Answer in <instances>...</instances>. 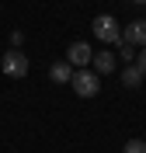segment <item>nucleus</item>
<instances>
[{
    "mask_svg": "<svg viewBox=\"0 0 146 153\" xmlns=\"http://www.w3.org/2000/svg\"><path fill=\"white\" fill-rule=\"evenodd\" d=\"M90 31H94V38L104 42V45H118V42H122V28H118V21L111 18V14H97V18L90 21Z\"/></svg>",
    "mask_w": 146,
    "mask_h": 153,
    "instance_id": "nucleus-1",
    "label": "nucleus"
},
{
    "mask_svg": "<svg viewBox=\"0 0 146 153\" xmlns=\"http://www.w3.org/2000/svg\"><path fill=\"white\" fill-rule=\"evenodd\" d=\"M0 70H4V76L21 80V76H28L31 63H28V56H24L21 49H7V52H4V59H0Z\"/></svg>",
    "mask_w": 146,
    "mask_h": 153,
    "instance_id": "nucleus-2",
    "label": "nucleus"
},
{
    "mask_svg": "<svg viewBox=\"0 0 146 153\" xmlns=\"http://www.w3.org/2000/svg\"><path fill=\"white\" fill-rule=\"evenodd\" d=\"M70 84H73V91H77L80 97H94L97 91H101V76L94 73V70H73V80H70Z\"/></svg>",
    "mask_w": 146,
    "mask_h": 153,
    "instance_id": "nucleus-3",
    "label": "nucleus"
},
{
    "mask_svg": "<svg viewBox=\"0 0 146 153\" xmlns=\"http://www.w3.org/2000/svg\"><path fill=\"white\" fill-rule=\"evenodd\" d=\"M122 42L132 49H146V21H129L122 28Z\"/></svg>",
    "mask_w": 146,
    "mask_h": 153,
    "instance_id": "nucleus-4",
    "label": "nucleus"
},
{
    "mask_svg": "<svg viewBox=\"0 0 146 153\" xmlns=\"http://www.w3.org/2000/svg\"><path fill=\"white\" fill-rule=\"evenodd\" d=\"M90 59H94V52H90L87 42H73V45L66 49V63H70V66H77V70H80V66H87Z\"/></svg>",
    "mask_w": 146,
    "mask_h": 153,
    "instance_id": "nucleus-5",
    "label": "nucleus"
},
{
    "mask_svg": "<svg viewBox=\"0 0 146 153\" xmlns=\"http://www.w3.org/2000/svg\"><path fill=\"white\" fill-rule=\"evenodd\" d=\"M90 63H94V73H97V76H101V73H111V70H115V52L101 49V52H94Z\"/></svg>",
    "mask_w": 146,
    "mask_h": 153,
    "instance_id": "nucleus-6",
    "label": "nucleus"
},
{
    "mask_svg": "<svg viewBox=\"0 0 146 153\" xmlns=\"http://www.w3.org/2000/svg\"><path fill=\"white\" fill-rule=\"evenodd\" d=\"M49 80H52V84H70V80H73V66H70V63H52Z\"/></svg>",
    "mask_w": 146,
    "mask_h": 153,
    "instance_id": "nucleus-7",
    "label": "nucleus"
},
{
    "mask_svg": "<svg viewBox=\"0 0 146 153\" xmlns=\"http://www.w3.org/2000/svg\"><path fill=\"white\" fill-rule=\"evenodd\" d=\"M122 84H125V87H139V84H143V70H139V66H125Z\"/></svg>",
    "mask_w": 146,
    "mask_h": 153,
    "instance_id": "nucleus-8",
    "label": "nucleus"
},
{
    "mask_svg": "<svg viewBox=\"0 0 146 153\" xmlns=\"http://www.w3.org/2000/svg\"><path fill=\"white\" fill-rule=\"evenodd\" d=\"M122 153H146V139H129L122 146Z\"/></svg>",
    "mask_w": 146,
    "mask_h": 153,
    "instance_id": "nucleus-9",
    "label": "nucleus"
},
{
    "mask_svg": "<svg viewBox=\"0 0 146 153\" xmlns=\"http://www.w3.org/2000/svg\"><path fill=\"white\" fill-rule=\"evenodd\" d=\"M118 56L125 59V63H132V59H136V49H132V45H125V42H118Z\"/></svg>",
    "mask_w": 146,
    "mask_h": 153,
    "instance_id": "nucleus-10",
    "label": "nucleus"
},
{
    "mask_svg": "<svg viewBox=\"0 0 146 153\" xmlns=\"http://www.w3.org/2000/svg\"><path fill=\"white\" fill-rule=\"evenodd\" d=\"M136 66L143 70V76H146V49H136Z\"/></svg>",
    "mask_w": 146,
    "mask_h": 153,
    "instance_id": "nucleus-11",
    "label": "nucleus"
},
{
    "mask_svg": "<svg viewBox=\"0 0 146 153\" xmlns=\"http://www.w3.org/2000/svg\"><path fill=\"white\" fill-rule=\"evenodd\" d=\"M21 42H24V35H21V31H10V45L21 49Z\"/></svg>",
    "mask_w": 146,
    "mask_h": 153,
    "instance_id": "nucleus-12",
    "label": "nucleus"
},
{
    "mask_svg": "<svg viewBox=\"0 0 146 153\" xmlns=\"http://www.w3.org/2000/svg\"><path fill=\"white\" fill-rule=\"evenodd\" d=\"M132 4H146V0H132Z\"/></svg>",
    "mask_w": 146,
    "mask_h": 153,
    "instance_id": "nucleus-13",
    "label": "nucleus"
}]
</instances>
